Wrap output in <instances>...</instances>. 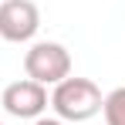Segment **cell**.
Masks as SVG:
<instances>
[{
  "mask_svg": "<svg viewBox=\"0 0 125 125\" xmlns=\"http://www.w3.org/2000/svg\"><path fill=\"white\" fill-rule=\"evenodd\" d=\"M102 88L91 81V78H64V81L54 84L51 91V108H54V118H61L68 125H78V122H88L102 112Z\"/></svg>",
  "mask_w": 125,
  "mask_h": 125,
  "instance_id": "6da1fadb",
  "label": "cell"
},
{
  "mask_svg": "<svg viewBox=\"0 0 125 125\" xmlns=\"http://www.w3.org/2000/svg\"><path fill=\"white\" fill-rule=\"evenodd\" d=\"M102 115H105V125H125V84L105 95Z\"/></svg>",
  "mask_w": 125,
  "mask_h": 125,
  "instance_id": "5b68a950",
  "label": "cell"
},
{
  "mask_svg": "<svg viewBox=\"0 0 125 125\" xmlns=\"http://www.w3.org/2000/svg\"><path fill=\"white\" fill-rule=\"evenodd\" d=\"M24 74L37 84H58L71 74V54L58 41H34L24 54Z\"/></svg>",
  "mask_w": 125,
  "mask_h": 125,
  "instance_id": "7a4b0ae2",
  "label": "cell"
},
{
  "mask_svg": "<svg viewBox=\"0 0 125 125\" xmlns=\"http://www.w3.org/2000/svg\"><path fill=\"white\" fill-rule=\"evenodd\" d=\"M0 125H3V122H0Z\"/></svg>",
  "mask_w": 125,
  "mask_h": 125,
  "instance_id": "52a82bcc",
  "label": "cell"
},
{
  "mask_svg": "<svg viewBox=\"0 0 125 125\" xmlns=\"http://www.w3.org/2000/svg\"><path fill=\"white\" fill-rule=\"evenodd\" d=\"M34 125H68V122H61V118H44V115H41Z\"/></svg>",
  "mask_w": 125,
  "mask_h": 125,
  "instance_id": "8992f818",
  "label": "cell"
},
{
  "mask_svg": "<svg viewBox=\"0 0 125 125\" xmlns=\"http://www.w3.org/2000/svg\"><path fill=\"white\" fill-rule=\"evenodd\" d=\"M0 105H3V112L7 115H14V118H31V122H37L44 112H47V88L37 81H31V78H21V81H10L3 88V95H0Z\"/></svg>",
  "mask_w": 125,
  "mask_h": 125,
  "instance_id": "277c9868",
  "label": "cell"
},
{
  "mask_svg": "<svg viewBox=\"0 0 125 125\" xmlns=\"http://www.w3.org/2000/svg\"><path fill=\"white\" fill-rule=\"evenodd\" d=\"M41 31V10L34 0H0V41L27 44Z\"/></svg>",
  "mask_w": 125,
  "mask_h": 125,
  "instance_id": "3957f363",
  "label": "cell"
}]
</instances>
